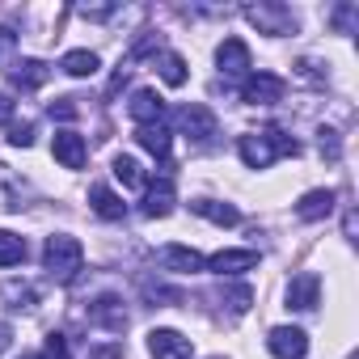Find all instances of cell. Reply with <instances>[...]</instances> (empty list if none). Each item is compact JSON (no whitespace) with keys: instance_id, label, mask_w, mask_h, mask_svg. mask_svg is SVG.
<instances>
[{"instance_id":"obj_1","label":"cell","mask_w":359,"mask_h":359,"mask_svg":"<svg viewBox=\"0 0 359 359\" xmlns=\"http://www.w3.org/2000/svg\"><path fill=\"white\" fill-rule=\"evenodd\" d=\"M237 152H241V161L250 165V169H266L275 156H296L300 152V144L292 140V135H283V131H250V135H241L237 140Z\"/></svg>"},{"instance_id":"obj_2","label":"cell","mask_w":359,"mask_h":359,"mask_svg":"<svg viewBox=\"0 0 359 359\" xmlns=\"http://www.w3.org/2000/svg\"><path fill=\"white\" fill-rule=\"evenodd\" d=\"M43 262H47L51 279L68 283V279H76V271H81V262H85V245H81L76 237H68V233H55V237H47Z\"/></svg>"},{"instance_id":"obj_3","label":"cell","mask_w":359,"mask_h":359,"mask_svg":"<svg viewBox=\"0 0 359 359\" xmlns=\"http://www.w3.org/2000/svg\"><path fill=\"white\" fill-rule=\"evenodd\" d=\"M283 93H287V85H283V76H275V72H254V76L241 85V97H245L250 106H275V102H283Z\"/></svg>"},{"instance_id":"obj_4","label":"cell","mask_w":359,"mask_h":359,"mask_svg":"<svg viewBox=\"0 0 359 359\" xmlns=\"http://www.w3.org/2000/svg\"><path fill=\"white\" fill-rule=\"evenodd\" d=\"M177 127H182V135H191V140L208 144V140L216 135V114H212L203 102H191V106L177 110Z\"/></svg>"},{"instance_id":"obj_5","label":"cell","mask_w":359,"mask_h":359,"mask_svg":"<svg viewBox=\"0 0 359 359\" xmlns=\"http://www.w3.org/2000/svg\"><path fill=\"white\" fill-rule=\"evenodd\" d=\"M266 346H271L275 359H304L309 355V334L296 330V325H275L271 338H266Z\"/></svg>"},{"instance_id":"obj_6","label":"cell","mask_w":359,"mask_h":359,"mask_svg":"<svg viewBox=\"0 0 359 359\" xmlns=\"http://www.w3.org/2000/svg\"><path fill=\"white\" fill-rule=\"evenodd\" d=\"M148 351H152V359H191L195 355L191 338L177 334V330H152L148 334Z\"/></svg>"},{"instance_id":"obj_7","label":"cell","mask_w":359,"mask_h":359,"mask_svg":"<svg viewBox=\"0 0 359 359\" xmlns=\"http://www.w3.org/2000/svg\"><path fill=\"white\" fill-rule=\"evenodd\" d=\"M203 266L216 275H245L258 266V250H216L212 258H203Z\"/></svg>"},{"instance_id":"obj_8","label":"cell","mask_w":359,"mask_h":359,"mask_svg":"<svg viewBox=\"0 0 359 359\" xmlns=\"http://www.w3.org/2000/svg\"><path fill=\"white\" fill-rule=\"evenodd\" d=\"M216 64H220V72H224V76H245V72L254 68L245 39H224V43H220V51H216Z\"/></svg>"},{"instance_id":"obj_9","label":"cell","mask_w":359,"mask_h":359,"mask_svg":"<svg viewBox=\"0 0 359 359\" xmlns=\"http://www.w3.org/2000/svg\"><path fill=\"white\" fill-rule=\"evenodd\" d=\"M51 152H55V161L64 165V169H81L85 165V135H76L72 127H64V131H55V140H51Z\"/></svg>"},{"instance_id":"obj_10","label":"cell","mask_w":359,"mask_h":359,"mask_svg":"<svg viewBox=\"0 0 359 359\" xmlns=\"http://www.w3.org/2000/svg\"><path fill=\"white\" fill-rule=\"evenodd\" d=\"M173 212V177L161 173L156 182H144V216H169Z\"/></svg>"},{"instance_id":"obj_11","label":"cell","mask_w":359,"mask_h":359,"mask_svg":"<svg viewBox=\"0 0 359 359\" xmlns=\"http://www.w3.org/2000/svg\"><path fill=\"white\" fill-rule=\"evenodd\" d=\"M156 262H161L165 271H177V275H195V271H203V254L191 250V245H161Z\"/></svg>"},{"instance_id":"obj_12","label":"cell","mask_w":359,"mask_h":359,"mask_svg":"<svg viewBox=\"0 0 359 359\" xmlns=\"http://www.w3.org/2000/svg\"><path fill=\"white\" fill-rule=\"evenodd\" d=\"M127 110H131V118H135L140 127H148V123H165V97L152 93V89H135L131 102H127Z\"/></svg>"},{"instance_id":"obj_13","label":"cell","mask_w":359,"mask_h":359,"mask_svg":"<svg viewBox=\"0 0 359 359\" xmlns=\"http://www.w3.org/2000/svg\"><path fill=\"white\" fill-rule=\"evenodd\" d=\"M317 296H321V279H317L313 271H304V275H296V279L287 283V309H296V313L317 309Z\"/></svg>"},{"instance_id":"obj_14","label":"cell","mask_w":359,"mask_h":359,"mask_svg":"<svg viewBox=\"0 0 359 359\" xmlns=\"http://www.w3.org/2000/svg\"><path fill=\"white\" fill-rule=\"evenodd\" d=\"M245 18L254 26H266L271 34H287L292 30V13L283 5H258V9H245Z\"/></svg>"},{"instance_id":"obj_15","label":"cell","mask_w":359,"mask_h":359,"mask_svg":"<svg viewBox=\"0 0 359 359\" xmlns=\"http://www.w3.org/2000/svg\"><path fill=\"white\" fill-rule=\"evenodd\" d=\"M89 203H93V212L102 216V220H123L127 216V208H123V199L106 187V182H97V187H89Z\"/></svg>"},{"instance_id":"obj_16","label":"cell","mask_w":359,"mask_h":359,"mask_svg":"<svg viewBox=\"0 0 359 359\" xmlns=\"http://www.w3.org/2000/svg\"><path fill=\"white\" fill-rule=\"evenodd\" d=\"M203 220H212V224H220V229H237L241 224V212L233 208V203H216V199H195L191 203Z\"/></svg>"},{"instance_id":"obj_17","label":"cell","mask_w":359,"mask_h":359,"mask_svg":"<svg viewBox=\"0 0 359 359\" xmlns=\"http://www.w3.org/2000/svg\"><path fill=\"white\" fill-rule=\"evenodd\" d=\"M89 321H93V325H106V330H114V334H123V330H127V313L118 309V300H114V296H102V300L89 309Z\"/></svg>"},{"instance_id":"obj_18","label":"cell","mask_w":359,"mask_h":359,"mask_svg":"<svg viewBox=\"0 0 359 359\" xmlns=\"http://www.w3.org/2000/svg\"><path fill=\"white\" fill-rule=\"evenodd\" d=\"M9 76H13V85H18V89H26V93H30V89H43V85H47L51 68H47L43 60H22Z\"/></svg>"},{"instance_id":"obj_19","label":"cell","mask_w":359,"mask_h":359,"mask_svg":"<svg viewBox=\"0 0 359 359\" xmlns=\"http://www.w3.org/2000/svg\"><path fill=\"white\" fill-rule=\"evenodd\" d=\"M135 140L156 156V161H165L169 156V148H173V140H169V127L165 123H148V127H135Z\"/></svg>"},{"instance_id":"obj_20","label":"cell","mask_w":359,"mask_h":359,"mask_svg":"<svg viewBox=\"0 0 359 359\" xmlns=\"http://www.w3.org/2000/svg\"><path fill=\"white\" fill-rule=\"evenodd\" d=\"M330 212H334V191H309V195L296 203V216L309 220V224H313V220H325Z\"/></svg>"},{"instance_id":"obj_21","label":"cell","mask_w":359,"mask_h":359,"mask_svg":"<svg viewBox=\"0 0 359 359\" xmlns=\"http://www.w3.org/2000/svg\"><path fill=\"white\" fill-rule=\"evenodd\" d=\"M0 300H5L9 309H18V313H22V309H34V304H39V287H34V283H26V279H9L5 287H0Z\"/></svg>"},{"instance_id":"obj_22","label":"cell","mask_w":359,"mask_h":359,"mask_svg":"<svg viewBox=\"0 0 359 359\" xmlns=\"http://www.w3.org/2000/svg\"><path fill=\"white\" fill-rule=\"evenodd\" d=\"M156 72H161V81L173 85V89H177V85H187V60L177 55V51H165V55L156 60Z\"/></svg>"},{"instance_id":"obj_23","label":"cell","mask_w":359,"mask_h":359,"mask_svg":"<svg viewBox=\"0 0 359 359\" xmlns=\"http://www.w3.org/2000/svg\"><path fill=\"white\" fill-rule=\"evenodd\" d=\"M114 177H118V182L127 187V191H140L144 182H148V177H144V169H140V161L135 156H114Z\"/></svg>"},{"instance_id":"obj_24","label":"cell","mask_w":359,"mask_h":359,"mask_svg":"<svg viewBox=\"0 0 359 359\" xmlns=\"http://www.w3.org/2000/svg\"><path fill=\"white\" fill-rule=\"evenodd\" d=\"M60 68H64L68 76H93V72L102 68V60H97L93 51H68V55L60 60Z\"/></svg>"},{"instance_id":"obj_25","label":"cell","mask_w":359,"mask_h":359,"mask_svg":"<svg viewBox=\"0 0 359 359\" xmlns=\"http://www.w3.org/2000/svg\"><path fill=\"white\" fill-rule=\"evenodd\" d=\"M26 262V241L9 229H0V266H18Z\"/></svg>"},{"instance_id":"obj_26","label":"cell","mask_w":359,"mask_h":359,"mask_svg":"<svg viewBox=\"0 0 359 359\" xmlns=\"http://www.w3.org/2000/svg\"><path fill=\"white\" fill-rule=\"evenodd\" d=\"M39 359H72L68 338H64V334H47V346H43V355H39Z\"/></svg>"},{"instance_id":"obj_27","label":"cell","mask_w":359,"mask_h":359,"mask_svg":"<svg viewBox=\"0 0 359 359\" xmlns=\"http://www.w3.org/2000/svg\"><path fill=\"white\" fill-rule=\"evenodd\" d=\"M9 144H13V148H30V144H34V123H13Z\"/></svg>"},{"instance_id":"obj_28","label":"cell","mask_w":359,"mask_h":359,"mask_svg":"<svg viewBox=\"0 0 359 359\" xmlns=\"http://www.w3.org/2000/svg\"><path fill=\"white\" fill-rule=\"evenodd\" d=\"M355 22H359V9H355V5H338V9H334V26H338V30H351Z\"/></svg>"},{"instance_id":"obj_29","label":"cell","mask_w":359,"mask_h":359,"mask_svg":"<svg viewBox=\"0 0 359 359\" xmlns=\"http://www.w3.org/2000/svg\"><path fill=\"white\" fill-rule=\"evenodd\" d=\"M76 97H60V102H51V118H76V106H72Z\"/></svg>"},{"instance_id":"obj_30","label":"cell","mask_w":359,"mask_h":359,"mask_svg":"<svg viewBox=\"0 0 359 359\" xmlns=\"http://www.w3.org/2000/svg\"><path fill=\"white\" fill-rule=\"evenodd\" d=\"M13 110H18V102H13L9 93H0V127H9V123H13Z\"/></svg>"},{"instance_id":"obj_31","label":"cell","mask_w":359,"mask_h":359,"mask_svg":"<svg viewBox=\"0 0 359 359\" xmlns=\"http://www.w3.org/2000/svg\"><path fill=\"white\" fill-rule=\"evenodd\" d=\"M321 152H325L330 161L338 156V135H334V131H321Z\"/></svg>"},{"instance_id":"obj_32","label":"cell","mask_w":359,"mask_h":359,"mask_svg":"<svg viewBox=\"0 0 359 359\" xmlns=\"http://www.w3.org/2000/svg\"><path fill=\"white\" fill-rule=\"evenodd\" d=\"M9 346H13V325H9V321H0V355H5Z\"/></svg>"},{"instance_id":"obj_33","label":"cell","mask_w":359,"mask_h":359,"mask_svg":"<svg viewBox=\"0 0 359 359\" xmlns=\"http://www.w3.org/2000/svg\"><path fill=\"white\" fill-rule=\"evenodd\" d=\"M110 13H114L110 5H97V9H89V5H85V9H81V18H93V22H102V18H110Z\"/></svg>"},{"instance_id":"obj_34","label":"cell","mask_w":359,"mask_h":359,"mask_svg":"<svg viewBox=\"0 0 359 359\" xmlns=\"http://www.w3.org/2000/svg\"><path fill=\"white\" fill-rule=\"evenodd\" d=\"M22 359H39V355H22Z\"/></svg>"},{"instance_id":"obj_35","label":"cell","mask_w":359,"mask_h":359,"mask_svg":"<svg viewBox=\"0 0 359 359\" xmlns=\"http://www.w3.org/2000/svg\"><path fill=\"white\" fill-rule=\"evenodd\" d=\"M212 359H220V355H212Z\"/></svg>"}]
</instances>
